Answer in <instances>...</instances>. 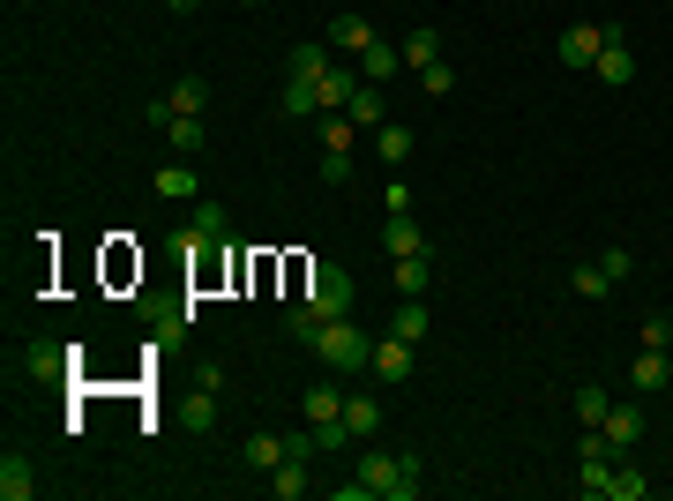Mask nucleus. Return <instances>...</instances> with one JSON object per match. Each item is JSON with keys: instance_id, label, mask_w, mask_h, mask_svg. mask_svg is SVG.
I'll list each match as a JSON object with an SVG mask.
<instances>
[{"instance_id": "bb28decb", "label": "nucleus", "mask_w": 673, "mask_h": 501, "mask_svg": "<svg viewBox=\"0 0 673 501\" xmlns=\"http://www.w3.org/2000/svg\"><path fill=\"white\" fill-rule=\"evenodd\" d=\"M166 105L172 113H203V105H210V83H203V76H180V83L166 90Z\"/></svg>"}, {"instance_id": "72a5a7b5", "label": "nucleus", "mask_w": 673, "mask_h": 501, "mask_svg": "<svg viewBox=\"0 0 673 501\" xmlns=\"http://www.w3.org/2000/svg\"><path fill=\"white\" fill-rule=\"evenodd\" d=\"M420 90H426V98H449V90H457V68H449V60L420 68Z\"/></svg>"}, {"instance_id": "5701e85b", "label": "nucleus", "mask_w": 673, "mask_h": 501, "mask_svg": "<svg viewBox=\"0 0 673 501\" xmlns=\"http://www.w3.org/2000/svg\"><path fill=\"white\" fill-rule=\"evenodd\" d=\"M584 471H577V487H584V501H606L614 494V457H577Z\"/></svg>"}, {"instance_id": "c756f323", "label": "nucleus", "mask_w": 673, "mask_h": 501, "mask_svg": "<svg viewBox=\"0 0 673 501\" xmlns=\"http://www.w3.org/2000/svg\"><path fill=\"white\" fill-rule=\"evenodd\" d=\"M569 405H577V419H584V426H606V412H614V397H606L598 382H584V389H577Z\"/></svg>"}, {"instance_id": "2f4dec72", "label": "nucleus", "mask_w": 673, "mask_h": 501, "mask_svg": "<svg viewBox=\"0 0 673 501\" xmlns=\"http://www.w3.org/2000/svg\"><path fill=\"white\" fill-rule=\"evenodd\" d=\"M315 135H322V150H352L360 121H352V113H322V121H315Z\"/></svg>"}, {"instance_id": "4c0bfd02", "label": "nucleus", "mask_w": 673, "mask_h": 501, "mask_svg": "<svg viewBox=\"0 0 673 501\" xmlns=\"http://www.w3.org/2000/svg\"><path fill=\"white\" fill-rule=\"evenodd\" d=\"M195 389H203V397H225V367H217V360H195Z\"/></svg>"}, {"instance_id": "ddd939ff", "label": "nucleus", "mask_w": 673, "mask_h": 501, "mask_svg": "<svg viewBox=\"0 0 673 501\" xmlns=\"http://www.w3.org/2000/svg\"><path fill=\"white\" fill-rule=\"evenodd\" d=\"M381 248H389V262H404V254H426V232L412 225V209H397V217L381 225Z\"/></svg>"}, {"instance_id": "1a4fd4ad", "label": "nucleus", "mask_w": 673, "mask_h": 501, "mask_svg": "<svg viewBox=\"0 0 673 501\" xmlns=\"http://www.w3.org/2000/svg\"><path fill=\"white\" fill-rule=\"evenodd\" d=\"M591 76H598V83H606V90H629V83H636V53H629V45H621V31H614V38L598 45V60H591Z\"/></svg>"}, {"instance_id": "a211bd4d", "label": "nucleus", "mask_w": 673, "mask_h": 501, "mask_svg": "<svg viewBox=\"0 0 673 501\" xmlns=\"http://www.w3.org/2000/svg\"><path fill=\"white\" fill-rule=\"evenodd\" d=\"M397 293H404V299L434 293V254H404V262H397Z\"/></svg>"}, {"instance_id": "c85d7f7f", "label": "nucleus", "mask_w": 673, "mask_h": 501, "mask_svg": "<svg viewBox=\"0 0 673 501\" xmlns=\"http://www.w3.org/2000/svg\"><path fill=\"white\" fill-rule=\"evenodd\" d=\"M389 330H397V337H412V344H420V337L434 330V315H426V299H404V307L389 315Z\"/></svg>"}, {"instance_id": "f704fd0d", "label": "nucleus", "mask_w": 673, "mask_h": 501, "mask_svg": "<svg viewBox=\"0 0 673 501\" xmlns=\"http://www.w3.org/2000/svg\"><path fill=\"white\" fill-rule=\"evenodd\" d=\"M187 426H195V434H210V426H217V397L195 389V397H187Z\"/></svg>"}, {"instance_id": "c9c22d12", "label": "nucleus", "mask_w": 673, "mask_h": 501, "mask_svg": "<svg viewBox=\"0 0 673 501\" xmlns=\"http://www.w3.org/2000/svg\"><path fill=\"white\" fill-rule=\"evenodd\" d=\"M598 270L621 285V277H636V254H629V248H606V254H598Z\"/></svg>"}, {"instance_id": "f257e3e1", "label": "nucleus", "mask_w": 673, "mask_h": 501, "mask_svg": "<svg viewBox=\"0 0 673 501\" xmlns=\"http://www.w3.org/2000/svg\"><path fill=\"white\" fill-rule=\"evenodd\" d=\"M336 315H352V277H344L336 262H315V277H307V299H299L293 315H285V330L307 344V337L322 330V322H336Z\"/></svg>"}, {"instance_id": "aec40b11", "label": "nucleus", "mask_w": 673, "mask_h": 501, "mask_svg": "<svg viewBox=\"0 0 673 501\" xmlns=\"http://www.w3.org/2000/svg\"><path fill=\"white\" fill-rule=\"evenodd\" d=\"M397 68H404V45H367V53H360V76H367V83H389V76H397Z\"/></svg>"}, {"instance_id": "4be33fe9", "label": "nucleus", "mask_w": 673, "mask_h": 501, "mask_svg": "<svg viewBox=\"0 0 673 501\" xmlns=\"http://www.w3.org/2000/svg\"><path fill=\"white\" fill-rule=\"evenodd\" d=\"M158 195H166V203H187V195H195V166H187V158H166V166H158Z\"/></svg>"}, {"instance_id": "f3484780", "label": "nucleus", "mask_w": 673, "mask_h": 501, "mask_svg": "<svg viewBox=\"0 0 673 501\" xmlns=\"http://www.w3.org/2000/svg\"><path fill=\"white\" fill-rule=\"evenodd\" d=\"M307 464H315V457H285L277 471H270V494H277V501H299L307 487H315V471H307Z\"/></svg>"}, {"instance_id": "58836bf2", "label": "nucleus", "mask_w": 673, "mask_h": 501, "mask_svg": "<svg viewBox=\"0 0 673 501\" xmlns=\"http://www.w3.org/2000/svg\"><path fill=\"white\" fill-rule=\"evenodd\" d=\"M643 344H673V315H643Z\"/></svg>"}, {"instance_id": "4468645a", "label": "nucleus", "mask_w": 673, "mask_h": 501, "mask_svg": "<svg viewBox=\"0 0 673 501\" xmlns=\"http://www.w3.org/2000/svg\"><path fill=\"white\" fill-rule=\"evenodd\" d=\"M31 494H38V471H31L23 449H8L0 457V501H31Z\"/></svg>"}, {"instance_id": "393cba45", "label": "nucleus", "mask_w": 673, "mask_h": 501, "mask_svg": "<svg viewBox=\"0 0 673 501\" xmlns=\"http://www.w3.org/2000/svg\"><path fill=\"white\" fill-rule=\"evenodd\" d=\"M344 113H352L360 127H381V121H389V105H381V83H360V90H352V105H344Z\"/></svg>"}, {"instance_id": "b1692460", "label": "nucleus", "mask_w": 673, "mask_h": 501, "mask_svg": "<svg viewBox=\"0 0 673 501\" xmlns=\"http://www.w3.org/2000/svg\"><path fill=\"white\" fill-rule=\"evenodd\" d=\"M643 494H651V471L621 457V464H614V494H606V501H643Z\"/></svg>"}, {"instance_id": "20e7f679", "label": "nucleus", "mask_w": 673, "mask_h": 501, "mask_svg": "<svg viewBox=\"0 0 673 501\" xmlns=\"http://www.w3.org/2000/svg\"><path fill=\"white\" fill-rule=\"evenodd\" d=\"M142 121H150L158 135H166V150H172V158H195V150L210 143V127H203V113H172L166 98H158V105H150Z\"/></svg>"}, {"instance_id": "7c9ffc66", "label": "nucleus", "mask_w": 673, "mask_h": 501, "mask_svg": "<svg viewBox=\"0 0 673 501\" xmlns=\"http://www.w3.org/2000/svg\"><path fill=\"white\" fill-rule=\"evenodd\" d=\"M434 60H442V38H434V23H420L404 38V68H434Z\"/></svg>"}, {"instance_id": "e433bc0d", "label": "nucleus", "mask_w": 673, "mask_h": 501, "mask_svg": "<svg viewBox=\"0 0 673 501\" xmlns=\"http://www.w3.org/2000/svg\"><path fill=\"white\" fill-rule=\"evenodd\" d=\"M322 180L344 187V180H352V150H322Z\"/></svg>"}, {"instance_id": "ea45409f", "label": "nucleus", "mask_w": 673, "mask_h": 501, "mask_svg": "<svg viewBox=\"0 0 673 501\" xmlns=\"http://www.w3.org/2000/svg\"><path fill=\"white\" fill-rule=\"evenodd\" d=\"M166 8H172V15H187V8H195V0H166Z\"/></svg>"}, {"instance_id": "6ab92c4d", "label": "nucleus", "mask_w": 673, "mask_h": 501, "mask_svg": "<svg viewBox=\"0 0 673 501\" xmlns=\"http://www.w3.org/2000/svg\"><path fill=\"white\" fill-rule=\"evenodd\" d=\"M367 83V76H360V68H336L330 60V76H322V113H344V105H352V90Z\"/></svg>"}, {"instance_id": "a19ab883", "label": "nucleus", "mask_w": 673, "mask_h": 501, "mask_svg": "<svg viewBox=\"0 0 673 501\" xmlns=\"http://www.w3.org/2000/svg\"><path fill=\"white\" fill-rule=\"evenodd\" d=\"M240 8H270V0H240Z\"/></svg>"}, {"instance_id": "9b49d317", "label": "nucleus", "mask_w": 673, "mask_h": 501, "mask_svg": "<svg viewBox=\"0 0 673 501\" xmlns=\"http://www.w3.org/2000/svg\"><path fill=\"white\" fill-rule=\"evenodd\" d=\"M598 434H606V449H614V457H629L636 442H643V405H614Z\"/></svg>"}, {"instance_id": "0eeeda50", "label": "nucleus", "mask_w": 673, "mask_h": 501, "mask_svg": "<svg viewBox=\"0 0 673 501\" xmlns=\"http://www.w3.org/2000/svg\"><path fill=\"white\" fill-rule=\"evenodd\" d=\"M15 360H23V382H60L76 352H68V344H53V337H38V344H23Z\"/></svg>"}, {"instance_id": "f8f14e48", "label": "nucleus", "mask_w": 673, "mask_h": 501, "mask_svg": "<svg viewBox=\"0 0 673 501\" xmlns=\"http://www.w3.org/2000/svg\"><path fill=\"white\" fill-rule=\"evenodd\" d=\"M381 405H375V389H352V397H344V426H352V442H375L381 434Z\"/></svg>"}, {"instance_id": "cd10ccee", "label": "nucleus", "mask_w": 673, "mask_h": 501, "mask_svg": "<svg viewBox=\"0 0 673 501\" xmlns=\"http://www.w3.org/2000/svg\"><path fill=\"white\" fill-rule=\"evenodd\" d=\"M569 293H577V299H606V293H614V277H606L598 262H577V270H569Z\"/></svg>"}, {"instance_id": "473e14b6", "label": "nucleus", "mask_w": 673, "mask_h": 501, "mask_svg": "<svg viewBox=\"0 0 673 501\" xmlns=\"http://www.w3.org/2000/svg\"><path fill=\"white\" fill-rule=\"evenodd\" d=\"M307 419H344V389H336V382H315V389H307Z\"/></svg>"}, {"instance_id": "423d86ee", "label": "nucleus", "mask_w": 673, "mask_h": 501, "mask_svg": "<svg viewBox=\"0 0 673 501\" xmlns=\"http://www.w3.org/2000/svg\"><path fill=\"white\" fill-rule=\"evenodd\" d=\"M606 38H614L606 23H569V31H561V45H554V60H561V68H591Z\"/></svg>"}, {"instance_id": "2eb2a0df", "label": "nucleus", "mask_w": 673, "mask_h": 501, "mask_svg": "<svg viewBox=\"0 0 673 501\" xmlns=\"http://www.w3.org/2000/svg\"><path fill=\"white\" fill-rule=\"evenodd\" d=\"M330 45H336V53H352V60H360V53H367V45H375V23H367V15H352V8H344V15H330Z\"/></svg>"}, {"instance_id": "39448f33", "label": "nucleus", "mask_w": 673, "mask_h": 501, "mask_svg": "<svg viewBox=\"0 0 673 501\" xmlns=\"http://www.w3.org/2000/svg\"><path fill=\"white\" fill-rule=\"evenodd\" d=\"M412 352H420V344H412V337H375V360H367V375L375 382H412V367H420V360H412Z\"/></svg>"}, {"instance_id": "9d476101", "label": "nucleus", "mask_w": 673, "mask_h": 501, "mask_svg": "<svg viewBox=\"0 0 673 501\" xmlns=\"http://www.w3.org/2000/svg\"><path fill=\"white\" fill-rule=\"evenodd\" d=\"M322 76H330V53H322V45H299L293 60H285V90H315V98H322Z\"/></svg>"}, {"instance_id": "412c9836", "label": "nucleus", "mask_w": 673, "mask_h": 501, "mask_svg": "<svg viewBox=\"0 0 673 501\" xmlns=\"http://www.w3.org/2000/svg\"><path fill=\"white\" fill-rule=\"evenodd\" d=\"M285 464V434H248V471L254 479H270Z\"/></svg>"}, {"instance_id": "a878e982", "label": "nucleus", "mask_w": 673, "mask_h": 501, "mask_svg": "<svg viewBox=\"0 0 673 501\" xmlns=\"http://www.w3.org/2000/svg\"><path fill=\"white\" fill-rule=\"evenodd\" d=\"M375 150H381V166H404V158H412V127L381 121V127H375Z\"/></svg>"}, {"instance_id": "dca6fc26", "label": "nucleus", "mask_w": 673, "mask_h": 501, "mask_svg": "<svg viewBox=\"0 0 673 501\" xmlns=\"http://www.w3.org/2000/svg\"><path fill=\"white\" fill-rule=\"evenodd\" d=\"M225 232H232V217H225V203H195V217H187V232H180V240L210 248V240H225Z\"/></svg>"}, {"instance_id": "7ed1b4c3", "label": "nucleus", "mask_w": 673, "mask_h": 501, "mask_svg": "<svg viewBox=\"0 0 673 501\" xmlns=\"http://www.w3.org/2000/svg\"><path fill=\"white\" fill-rule=\"evenodd\" d=\"M315 344V360L330 367V375H367V360H375V337L360 330L352 315H336V322H322V330L307 337Z\"/></svg>"}, {"instance_id": "6e6552de", "label": "nucleus", "mask_w": 673, "mask_h": 501, "mask_svg": "<svg viewBox=\"0 0 673 501\" xmlns=\"http://www.w3.org/2000/svg\"><path fill=\"white\" fill-rule=\"evenodd\" d=\"M629 382H636V397L666 389V382H673V344H643V352L629 360Z\"/></svg>"}, {"instance_id": "f03ea898", "label": "nucleus", "mask_w": 673, "mask_h": 501, "mask_svg": "<svg viewBox=\"0 0 673 501\" xmlns=\"http://www.w3.org/2000/svg\"><path fill=\"white\" fill-rule=\"evenodd\" d=\"M360 487H367V501H420V487H426V464L412 457V449H367L360 457V471H352Z\"/></svg>"}]
</instances>
